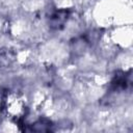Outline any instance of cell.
<instances>
[{
	"mask_svg": "<svg viewBox=\"0 0 133 133\" xmlns=\"http://www.w3.org/2000/svg\"><path fill=\"white\" fill-rule=\"evenodd\" d=\"M12 56L8 51H3V49L0 50V65L5 66L8 65L12 61Z\"/></svg>",
	"mask_w": 133,
	"mask_h": 133,
	"instance_id": "obj_2",
	"label": "cell"
},
{
	"mask_svg": "<svg viewBox=\"0 0 133 133\" xmlns=\"http://www.w3.org/2000/svg\"><path fill=\"white\" fill-rule=\"evenodd\" d=\"M68 16H69V12L66 10H59V11H56L52 17H51V20H50V25L51 27L55 28V29H60L63 27L64 23L66 22L68 20Z\"/></svg>",
	"mask_w": 133,
	"mask_h": 133,
	"instance_id": "obj_1",
	"label": "cell"
}]
</instances>
